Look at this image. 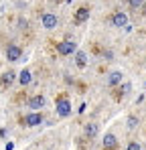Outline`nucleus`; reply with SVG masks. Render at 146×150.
<instances>
[{
  "label": "nucleus",
  "instance_id": "1",
  "mask_svg": "<svg viewBox=\"0 0 146 150\" xmlns=\"http://www.w3.org/2000/svg\"><path fill=\"white\" fill-rule=\"evenodd\" d=\"M73 112L71 108V101H69V98L63 93V96H57V116L59 118H69Z\"/></svg>",
  "mask_w": 146,
  "mask_h": 150
},
{
  "label": "nucleus",
  "instance_id": "2",
  "mask_svg": "<svg viewBox=\"0 0 146 150\" xmlns=\"http://www.w3.org/2000/svg\"><path fill=\"white\" fill-rule=\"evenodd\" d=\"M75 51H77V43H75L73 39H65V41H61V43L57 45V53H59L61 57L73 55Z\"/></svg>",
  "mask_w": 146,
  "mask_h": 150
},
{
  "label": "nucleus",
  "instance_id": "3",
  "mask_svg": "<svg viewBox=\"0 0 146 150\" xmlns=\"http://www.w3.org/2000/svg\"><path fill=\"white\" fill-rule=\"evenodd\" d=\"M89 14H91V8L87 6V4H83V6H79L75 12H73V25H83L87 18H89Z\"/></svg>",
  "mask_w": 146,
  "mask_h": 150
},
{
  "label": "nucleus",
  "instance_id": "4",
  "mask_svg": "<svg viewBox=\"0 0 146 150\" xmlns=\"http://www.w3.org/2000/svg\"><path fill=\"white\" fill-rule=\"evenodd\" d=\"M110 23H112V26H116V28H126L128 26V14L124 10H116L110 16Z\"/></svg>",
  "mask_w": 146,
  "mask_h": 150
},
{
  "label": "nucleus",
  "instance_id": "5",
  "mask_svg": "<svg viewBox=\"0 0 146 150\" xmlns=\"http://www.w3.org/2000/svg\"><path fill=\"white\" fill-rule=\"evenodd\" d=\"M24 126H28V128H35V126H41L45 122V116L41 114V112H30V114H26L24 116Z\"/></svg>",
  "mask_w": 146,
  "mask_h": 150
},
{
  "label": "nucleus",
  "instance_id": "6",
  "mask_svg": "<svg viewBox=\"0 0 146 150\" xmlns=\"http://www.w3.org/2000/svg\"><path fill=\"white\" fill-rule=\"evenodd\" d=\"M45 103H47V100H45V96H41V93H37V96L28 98V101H26V105H28L33 112H39V110H43V108H45Z\"/></svg>",
  "mask_w": 146,
  "mask_h": 150
},
{
  "label": "nucleus",
  "instance_id": "7",
  "mask_svg": "<svg viewBox=\"0 0 146 150\" xmlns=\"http://www.w3.org/2000/svg\"><path fill=\"white\" fill-rule=\"evenodd\" d=\"M97 132H99V126H97L96 122H87V124L83 126V136H85V140H87V142L96 140V138H97Z\"/></svg>",
  "mask_w": 146,
  "mask_h": 150
},
{
  "label": "nucleus",
  "instance_id": "8",
  "mask_svg": "<svg viewBox=\"0 0 146 150\" xmlns=\"http://www.w3.org/2000/svg\"><path fill=\"white\" fill-rule=\"evenodd\" d=\"M101 150H118V138H116L112 132H108V134L103 136V140H101Z\"/></svg>",
  "mask_w": 146,
  "mask_h": 150
},
{
  "label": "nucleus",
  "instance_id": "9",
  "mask_svg": "<svg viewBox=\"0 0 146 150\" xmlns=\"http://www.w3.org/2000/svg\"><path fill=\"white\" fill-rule=\"evenodd\" d=\"M41 23H43V26H45L47 30H53V28H57V25H59V18H57L53 12H45V14L41 16Z\"/></svg>",
  "mask_w": 146,
  "mask_h": 150
},
{
  "label": "nucleus",
  "instance_id": "10",
  "mask_svg": "<svg viewBox=\"0 0 146 150\" xmlns=\"http://www.w3.org/2000/svg\"><path fill=\"white\" fill-rule=\"evenodd\" d=\"M21 57H23V49H21L18 45H8V47H6V59H8L10 63L18 61Z\"/></svg>",
  "mask_w": 146,
  "mask_h": 150
},
{
  "label": "nucleus",
  "instance_id": "11",
  "mask_svg": "<svg viewBox=\"0 0 146 150\" xmlns=\"http://www.w3.org/2000/svg\"><path fill=\"white\" fill-rule=\"evenodd\" d=\"M130 83H120L118 87H114V91H112V98H114V101H122L124 100V96L130 91Z\"/></svg>",
  "mask_w": 146,
  "mask_h": 150
},
{
  "label": "nucleus",
  "instance_id": "12",
  "mask_svg": "<svg viewBox=\"0 0 146 150\" xmlns=\"http://www.w3.org/2000/svg\"><path fill=\"white\" fill-rule=\"evenodd\" d=\"M122 77H124V73L122 71H112V73L108 75V85H110V89H114V87H118L122 83Z\"/></svg>",
  "mask_w": 146,
  "mask_h": 150
},
{
  "label": "nucleus",
  "instance_id": "13",
  "mask_svg": "<svg viewBox=\"0 0 146 150\" xmlns=\"http://www.w3.org/2000/svg\"><path fill=\"white\" fill-rule=\"evenodd\" d=\"M14 79H16V73L14 71H4V73L0 75V85L2 87H10L14 83Z\"/></svg>",
  "mask_w": 146,
  "mask_h": 150
},
{
  "label": "nucleus",
  "instance_id": "14",
  "mask_svg": "<svg viewBox=\"0 0 146 150\" xmlns=\"http://www.w3.org/2000/svg\"><path fill=\"white\" fill-rule=\"evenodd\" d=\"M75 65H77V69H85V65H87V55L79 49L75 51Z\"/></svg>",
  "mask_w": 146,
  "mask_h": 150
},
{
  "label": "nucleus",
  "instance_id": "15",
  "mask_svg": "<svg viewBox=\"0 0 146 150\" xmlns=\"http://www.w3.org/2000/svg\"><path fill=\"white\" fill-rule=\"evenodd\" d=\"M30 81H33V73H30V69L26 67V69H23V71L18 73V83H21L23 87H26Z\"/></svg>",
  "mask_w": 146,
  "mask_h": 150
},
{
  "label": "nucleus",
  "instance_id": "16",
  "mask_svg": "<svg viewBox=\"0 0 146 150\" xmlns=\"http://www.w3.org/2000/svg\"><path fill=\"white\" fill-rule=\"evenodd\" d=\"M126 4H128V8L136 10V8H140V6L144 4V0H126Z\"/></svg>",
  "mask_w": 146,
  "mask_h": 150
},
{
  "label": "nucleus",
  "instance_id": "17",
  "mask_svg": "<svg viewBox=\"0 0 146 150\" xmlns=\"http://www.w3.org/2000/svg\"><path fill=\"white\" fill-rule=\"evenodd\" d=\"M126 124H128V128H130V130H134V128L138 126V118H136V116H128Z\"/></svg>",
  "mask_w": 146,
  "mask_h": 150
},
{
  "label": "nucleus",
  "instance_id": "18",
  "mask_svg": "<svg viewBox=\"0 0 146 150\" xmlns=\"http://www.w3.org/2000/svg\"><path fill=\"white\" fill-rule=\"evenodd\" d=\"M126 150H142V146H140V144H138L136 140H132V142H128Z\"/></svg>",
  "mask_w": 146,
  "mask_h": 150
},
{
  "label": "nucleus",
  "instance_id": "19",
  "mask_svg": "<svg viewBox=\"0 0 146 150\" xmlns=\"http://www.w3.org/2000/svg\"><path fill=\"white\" fill-rule=\"evenodd\" d=\"M101 57H103V59H106V61H112V57H114V53H112V51H101Z\"/></svg>",
  "mask_w": 146,
  "mask_h": 150
},
{
  "label": "nucleus",
  "instance_id": "20",
  "mask_svg": "<svg viewBox=\"0 0 146 150\" xmlns=\"http://www.w3.org/2000/svg\"><path fill=\"white\" fill-rule=\"evenodd\" d=\"M140 8H142V16H146V0H144V4H142Z\"/></svg>",
  "mask_w": 146,
  "mask_h": 150
}]
</instances>
